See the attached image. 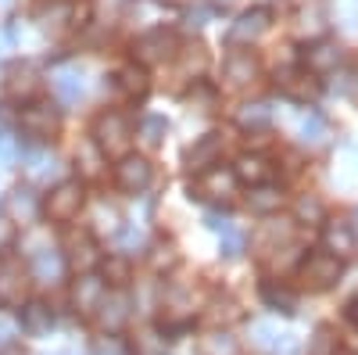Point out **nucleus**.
<instances>
[{"label": "nucleus", "mask_w": 358, "mask_h": 355, "mask_svg": "<svg viewBox=\"0 0 358 355\" xmlns=\"http://www.w3.org/2000/svg\"><path fill=\"white\" fill-rule=\"evenodd\" d=\"M176 57H179V69H183V79H197V76L208 69V50H204L201 43L176 50Z\"/></svg>", "instance_id": "nucleus-30"}, {"label": "nucleus", "mask_w": 358, "mask_h": 355, "mask_svg": "<svg viewBox=\"0 0 358 355\" xmlns=\"http://www.w3.org/2000/svg\"><path fill=\"white\" fill-rule=\"evenodd\" d=\"M18 248H22L29 258H36V255L50 251V248H54V241H50V230H47V226H25V230H22V241H18Z\"/></svg>", "instance_id": "nucleus-29"}, {"label": "nucleus", "mask_w": 358, "mask_h": 355, "mask_svg": "<svg viewBox=\"0 0 358 355\" xmlns=\"http://www.w3.org/2000/svg\"><path fill=\"white\" fill-rule=\"evenodd\" d=\"M344 316H348V323H351V327H358V294H355V298L348 302V309H344Z\"/></svg>", "instance_id": "nucleus-46"}, {"label": "nucleus", "mask_w": 358, "mask_h": 355, "mask_svg": "<svg viewBox=\"0 0 358 355\" xmlns=\"http://www.w3.org/2000/svg\"><path fill=\"white\" fill-rule=\"evenodd\" d=\"M294 216H297V223L319 226V223H326V204H322L319 194H301L294 201Z\"/></svg>", "instance_id": "nucleus-28"}, {"label": "nucleus", "mask_w": 358, "mask_h": 355, "mask_svg": "<svg viewBox=\"0 0 358 355\" xmlns=\"http://www.w3.org/2000/svg\"><path fill=\"white\" fill-rule=\"evenodd\" d=\"M151 183H155V165L147 162V158H140V155L118 158V165H115V187L122 190V194L136 197V194H143Z\"/></svg>", "instance_id": "nucleus-5"}, {"label": "nucleus", "mask_w": 358, "mask_h": 355, "mask_svg": "<svg viewBox=\"0 0 358 355\" xmlns=\"http://www.w3.org/2000/svg\"><path fill=\"white\" fill-rule=\"evenodd\" d=\"M118 241H122V248H133V244H140V241H143V237H140V230H136V226H126Z\"/></svg>", "instance_id": "nucleus-45"}, {"label": "nucleus", "mask_w": 358, "mask_h": 355, "mask_svg": "<svg viewBox=\"0 0 358 355\" xmlns=\"http://www.w3.org/2000/svg\"><path fill=\"white\" fill-rule=\"evenodd\" d=\"M8 209H11V216H15V219L29 223V219L36 216V209H40V204H36L33 190H22V187H18V190L11 194V201H8Z\"/></svg>", "instance_id": "nucleus-37"}, {"label": "nucleus", "mask_w": 358, "mask_h": 355, "mask_svg": "<svg viewBox=\"0 0 358 355\" xmlns=\"http://www.w3.org/2000/svg\"><path fill=\"white\" fill-rule=\"evenodd\" d=\"M62 273H65V255L57 251V248H50V251H43V255L33 258V277H36L40 284L62 280Z\"/></svg>", "instance_id": "nucleus-24"}, {"label": "nucleus", "mask_w": 358, "mask_h": 355, "mask_svg": "<svg viewBox=\"0 0 358 355\" xmlns=\"http://www.w3.org/2000/svg\"><path fill=\"white\" fill-rule=\"evenodd\" d=\"M236 126L241 130H268L273 126V108H268L265 101H251V104H244L241 111H236Z\"/></svg>", "instance_id": "nucleus-26"}, {"label": "nucleus", "mask_w": 358, "mask_h": 355, "mask_svg": "<svg viewBox=\"0 0 358 355\" xmlns=\"http://www.w3.org/2000/svg\"><path fill=\"white\" fill-rule=\"evenodd\" d=\"M297 277H301V284L308 291H330L337 287V280L344 277V262L334 258V255H326V251H312L301 258V265H297Z\"/></svg>", "instance_id": "nucleus-2"}, {"label": "nucleus", "mask_w": 358, "mask_h": 355, "mask_svg": "<svg viewBox=\"0 0 358 355\" xmlns=\"http://www.w3.org/2000/svg\"><path fill=\"white\" fill-rule=\"evenodd\" d=\"M0 4H8V0H0Z\"/></svg>", "instance_id": "nucleus-54"}, {"label": "nucleus", "mask_w": 358, "mask_h": 355, "mask_svg": "<svg viewBox=\"0 0 358 355\" xmlns=\"http://www.w3.org/2000/svg\"><path fill=\"white\" fill-rule=\"evenodd\" d=\"M90 355H126V348L118 344L115 337H101L94 348H90Z\"/></svg>", "instance_id": "nucleus-42"}, {"label": "nucleus", "mask_w": 358, "mask_h": 355, "mask_svg": "<svg viewBox=\"0 0 358 355\" xmlns=\"http://www.w3.org/2000/svg\"><path fill=\"white\" fill-rule=\"evenodd\" d=\"M0 355H25L18 344H4V348H0Z\"/></svg>", "instance_id": "nucleus-48"}, {"label": "nucleus", "mask_w": 358, "mask_h": 355, "mask_svg": "<svg viewBox=\"0 0 358 355\" xmlns=\"http://www.w3.org/2000/svg\"><path fill=\"white\" fill-rule=\"evenodd\" d=\"M101 298H104V280L94 277V273H83V277L76 280V287H72V305H76V312H97Z\"/></svg>", "instance_id": "nucleus-17"}, {"label": "nucleus", "mask_w": 358, "mask_h": 355, "mask_svg": "<svg viewBox=\"0 0 358 355\" xmlns=\"http://www.w3.org/2000/svg\"><path fill=\"white\" fill-rule=\"evenodd\" d=\"M0 151H4V137H0Z\"/></svg>", "instance_id": "nucleus-52"}, {"label": "nucleus", "mask_w": 358, "mask_h": 355, "mask_svg": "<svg viewBox=\"0 0 358 355\" xmlns=\"http://www.w3.org/2000/svg\"><path fill=\"white\" fill-rule=\"evenodd\" d=\"M262 79V65H258V57L251 50H233L226 57V65H222V83H226V90L233 94H241L248 90V86H255Z\"/></svg>", "instance_id": "nucleus-6"}, {"label": "nucleus", "mask_w": 358, "mask_h": 355, "mask_svg": "<svg viewBox=\"0 0 358 355\" xmlns=\"http://www.w3.org/2000/svg\"><path fill=\"white\" fill-rule=\"evenodd\" d=\"M344 65V47L337 40H315L305 50V72L308 76H330Z\"/></svg>", "instance_id": "nucleus-12"}, {"label": "nucleus", "mask_w": 358, "mask_h": 355, "mask_svg": "<svg viewBox=\"0 0 358 355\" xmlns=\"http://www.w3.org/2000/svg\"><path fill=\"white\" fill-rule=\"evenodd\" d=\"M57 126H62V115H57V108H50L43 101H33L18 115V130L33 140H50L57 133Z\"/></svg>", "instance_id": "nucleus-9"}, {"label": "nucleus", "mask_w": 358, "mask_h": 355, "mask_svg": "<svg viewBox=\"0 0 358 355\" xmlns=\"http://www.w3.org/2000/svg\"><path fill=\"white\" fill-rule=\"evenodd\" d=\"M322 251L334 255V258H351L358 255V233H355V223L351 219H326L322 223Z\"/></svg>", "instance_id": "nucleus-8"}, {"label": "nucleus", "mask_w": 358, "mask_h": 355, "mask_svg": "<svg viewBox=\"0 0 358 355\" xmlns=\"http://www.w3.org/2000/svg\"><path fill=\"white\" fill-rule=\"evenodd\" d=\"M136 133H140V144L155 151V147H162V140L169 133V123H165L162 115H147V118H140V130Z\"/></svg>", "instance_id": "nucleus-33"}, {"label": "nucleus", "mask_w": 358, "mask_h": 355, "mask_svg": "<svg viewBox=\"0 0 358 355\" xmlns=\"http://www.w3.org/2000/svg\"><path fill=\"white\" fill-rule=\"evenodd\" d=\"M330 355H351V351H348V348H334Z\"/></svg>", "instance_id": "nucleus-50"}, {"label": "nucleus", "mask_w": 358, "mask_h": 355, "mask_svg": "<svg viewBox=\"0 0 358 355\" xmlns=\"http://www.w3.org/2000/svg\"><path fill=\"white\" fill-rule=\"evenodd\" d=\"M8 337H11V323H4V319H0V341L8 344Z\"/></svg>", "instance_id": "nucleus-47"}, {"label": "nucleus", "mask_w": 358, "mask_h": 355, "mask_svg": "<svg viewBox=\"0 0 358 355\" xmlns=\"http://www.w3.org/2000/svg\"><path fill=\"white\" fill-rule=\"evenodd\" d=\"M65 262H72V270H79V273H90V270H94V265L101 262L94 233H90V230H79V233L72 237V251H69Z\"/></svg>", "instance_id": "nucleus-18"}, {"label": "nucleus", "mask_w": 358, "mask_h": 355, "mask_svg": "<svg viewBox=\"0 0 358 355\" xmlns=\"http://www.w3.org/2000/svg\"><path fill=\"white\" fill-rule=\"evenodd\" d=\"M290 123H294V133L301 137V144L308 147H322L330 140V123L308 104H297V111H290Z\"/></svg>", "instance_id": "nucleus-11"}, {"label": "nucleus", "mask_w": 358, "mask_h": 355, "mask_svg": "<svg viewBox=\"0 0 358 355\" xmlns=\"http://www.w3.org/2000/svg\"><path fill=\"white\" fill-rule=\"evenodd\" d=\"M283 201H287L283 187H276V183H262V187H251V194H248V209L258 212V216H273V212L283 209Z\"/></svg>", "instance_id": "nucleus-19"}, {"label": "nucleus", "mask_w": 358, "mask_h": 355, "mask_svg": "<svg viewBox=\"0 0 358 355\" xmlns=\"http://www.w3.org/2000/svg\"><path fill=\"white\" fill-rule=\"evenodd\" d=\"M50 86H54V94L62 104H76L83 97V72L79 69H57L50 76Z\"/></svg>", "instance_id": "nucleus-20"}, {"label": "nucleus", "mask_w": 358, "mask_h": 355, "mask_svg": "<svg viewBox=\"0 0 358 355\" xmlns=\"http://www.w3.org/2000/svg\"><path fill=\"white\" fill-rule=\"evenodd\" d=\"M115 79H118V90H122L126 97H143V94H147V86H151V83H147V72L136 69V65H126Z\"/></svg>", "instance_id": "nucleus-32"}, {"label": "nucleus", "mask_w": 358, "mask_h": 355, "mask_svg": "<svg viewBox=\"0 0 358 355\" xmlns=\"http://www.w3.org/2000/svg\"><path fill=\"white\" fill-rule=\"evenodd\" d=\"M290 237H294V223H287V219H268V223L262 226V233H258V248H262V255H268V251L290 244Z\"/></svg>", "instance_id": "nucleus-22"}, {"label": "nucleus", "mask_w": 358, "mask_h": 355, "mask_svg": "<svg viewBox=\"0 0 358 355\" xmlns=\"http://www.w3.org/2000/svg\"><path fill=\"white\" fill-rule=\"evenodd\" d=\"M297 351H301L297 337H294V334H280V344H276V351H273V355H297Z\"/></svg>", "instance_id": "nucleus-44"}, {"label": "nucleus", "mask_w": 358, "mask_h": 355, "mask_svg": "<svg viewBox=\"0 0 358 355\" xmlns=\"http://www.w3.org/2000/svg\"><path fill=\"white\" fill-rule=\"evenodd\" d=\"M97 226L101 230H111V233H118V230H122V216H118V209H115V204H97Z\"/></svg>", "instance_id": "nucleus-41"}, {"label": "nucleus", "mask_w": 358, "mask_h": 355, "mask_svg": "<svg viewBox=\"0 0 358 355\" xmlns=\"http://www.w3.org/2000/svg\"><path fill=\"white\" fill-rule=\"evenodd\" d=\"M97 323H101V330L111 337V334H118L129 323V316H133V302H129V294L126 291H104V298H101V305H97Z\"/></svg>", "instance_id": "nucleus-10"}, {"label": "nucleus", "mask_w": 358, "mask_h": 355, "mask_svg": "<svg viewBox=\"0 0 358 355\" xmlns=\"http://www.w3.org/2000/svg\"><path fill=\"white\" fill-rule=\"evenodd\" d=\"M36 86H40L36 72L29 69V65H18V69L11 72V79H8V94H11V97H33Z\"/></svg>", "instance_id": "nucleus-34"}, {"label": "nucleus", "mask_w": 358, "mask_h": 355, "mask_svg": "<svg viewBox=\"0 0 358 355\" xmlns=\"http://www.w3.org/2000/svg\"><path fill=\"white\" fill-rule=\"evenodd\" d=\"M197 355H241V341H236L229 330H212V334L201 337Z\"/></svg>", "instance_id": "nucleus-25"}, {"label": "nucleus", "mask_w": 358, "mask_h": 355, "mask_svg": "<svg viewBox=\"0 0 358 355\" xmlns=\"http://www.w3.org/2000/svg\"><path fill=\"white\" fill-rule=\"evenodd\" d=\"M50 327H54V316H50V309H47L43 302H29V305L22 309V330H25V334L43 337Z\"/></svg>", "instance_id": "nucleus-23"}, {"label": "nucleus", "mask_w": 358, "mask_h": 355, "mask_svg": "<svg viewBox=\"0 0 358 355\" xmlns=\"http://www.w3.org/2000/svg\"><path fill=\"white\" fill-rule=\"evenodd\" d=\"M104 277L115 284V291H122V287L133 280V265H129V258H126V255H111V258L104 262Z\"/></svg>", "instance_id": "nucleus-36"}, {"label": "nucleus", "mask_w": 358, "mask_h": 355, "mask_svg": "<svg viewBox=\"0 0 358 355\" xmlns=\"http://www.w3.org/2000/svg\"><path fill=\"white\" fill-rule=\"evenodd\" d=\"M83 204H86V190L79 180H62L47 197H43V212L50 223H72L79 219L83 212Z\"/></svg>", "instance_id": "nucleus-3"}, {"label": "nucleus", "mask_w": 358, "mask_h": 355, "mask_svg": "<svg viewBox=\"0 0 358 355\" xmlns=\"http://www.w3.org/2000/svg\"><path fill=\"white\" fill-rule=\"evenodd\" d=\"M355 233H358V223H355Z\"/></svg>", "instance_id": "nucleus-53"}, {"label": "nucleus", "mask_w": 358, "mask_h": 355, "mask_svg": "<svg viewBox=\"0 0 358 355\" xmlns=\"http://www.w3.org/2000/svg\"><path fill=\"white\" fill-rule=\"evenodd\" d=\"M241 255H244V233L233 226V230L222 233V258L233 262V258H241Z\"/></svg>", "instance_id": "nucleus-39"}, {"label": "nucleus", "mask_w": 358, "mask_h": 355, "mask_svg": "<svg viewBox=\"0 0 358 355\" xmlns=\"http://www.w3.org/2000/svg\"><path fill=\"white\" fill-rule=\"evenodd\" d=\"M355 90H358V72H355Z\"/></svg>", "instance_id": "nucleus-51"}, {"label": "nucleus", "mask_w": 358, "mask_h": 355, "mask_svg": "<svg viewBox=\"0 0 358 355\" xmlns=\"http://www.w3.org/2000/svg\"><path fill=\"white\" fill-rule=\"evenodd\" d=\"M25 287H29V277L22 270V262L15 258L0 262V305H22Z\"/></svg>", "instance_id": "nucleus-15"}, {"label": "nucleus", "mask_w": 358, "mask_h": 355, "mask_svg": "<svg viewBox=\"0 0 358 355\" xmlns=\"http://www.w3.org/2000/svg\"><path fill=\"white\" fill-rule=\"evenodd\" d=\"M255 344L258 348H268V351H276V344H280V330L273 327V323H255Z\"/></svg>", "instance_id": "nucleus-40"}, {"label": "nucleus", "mask_w": 358, "mask_h": 355, "mask_svg": "<svg viewBox=\"0 0 358 355\" xmlns=\"http://www.w3.org/2000/svg\"><path fill=\"white\" fill-rule=\"evenodd\" d=\"M212 4H215V8H222V11H229V8L236 4V0H212Z\"/></svg>", "instance_id": "nucleus-49"}, {"label": "nucleus", "mask_w": 358, "mask_h": 355, "mask_svg": "<svg viewBox=\"0 0 358 355\" xmlns=\"http://www.w3.org/2000/svg\"><path fill=\"white\" fill-rule=\"evenodd\" d=\"M233 176H236V183H251V187L273 183V162H268L265 155H258V151H248V155L236 158Z\"/></svg>", "instance_id": "nucleus-16"}, {"label": "nucleus", "mask_w": 358, "mask_h": 355, "mask_svg": "<svg viewBox=\"0 0 358 355\" xmlns=\"http://www.w3.org/2000/svg\"><path fill=\"white\" fill-rule=\"evenodd\" d=\"M25 172L33 176V180H47V176L57 172V162H54V155H47V151L25 155Z\"/></svg>", "instance_id": "nucleus-38"}, {"label": "nucleus", "mask_w": 358, "mask_h": 355, "mask_svg": "<svg viewBox=\"0 0 358 355\" xmlns=\"http://www.w3.org/2000/svg\"><path fill=\"white\" fill-rule=\"evenodd\" d=\"M280 83H283V90H287L290 97H297V101H308V97L319 90L315 76H308L305 69H301V72H280Z\"/></svg>", "instance_id": "nucleus-27"}, {"label": "nucleus", "mask_w": 358, "mask_h": 355, "mask_svg": "<svg viewBox=\"0 0 358 355\" xmlns=\"http://www.w3.org/2000/svg\"><path fill=\"white\" fill-rule=\"evenodd\" d=\"M133 355H165V334L162 327H143L133 337Z\"/></svg>", "instance_id": "nucleus-31"}, {"label": "nucleus", "mask_w": 358, "mask_h": 355, "mask_svg": "<svg viewBox=\"0 0 358 355\" xmlns=\"http://www.w3.org/2000/svg\"><path fill=\"white\" fill-rule=\"evenodd\" d=\"M258 294H262L265 309H273V312H283V316H290V312L297 309V294H294L290 287L276 284V280H265Z\"/></svg>", "instance_id": "nucleus-21"}, {"label": "nucleus", "mask_w": 358, "mask_h": 355, "mask_svg": "<svg viewBox=\"0 0 358 355\" xmlns=\"http://www.w3.org/2000/svg\"><path fill=\"white\" fill-rule=\"evenodd\" d=\"M76 162H79L83 176H101V172H104V155L97 151V144H94V140H83V144H79Z\"/></svg>", "instance_id": "nucleus-35"}, {"label": "nucleus", "mask_w": 358, "mask_h": 355, "mask_svg": "<svg viewBox=\"0 0 358 355\" xmlns=\"http://www.w3.org/2000/svg\"><path fill=\"white\" fill-rule=\"evenodd\" d=\"M219 155H222V133H204L194 147H187V155H183V165L201 176L208 169H215L219 165Z\"/></svg>", "instance_id": "nucleus-13"}, {"label": "nucleus", "mask_w": 358, "mask_h": 355, "mask_svg": "<svg viewBox=\"0 0 358 355\" xmlns=\"http://www.w3.org/2000/svg\"><path fill=\"white\" fill-rule=\"evenodd\" d=\"M176 50H179V36L165 25L136 36V43H133V57L140 65H169V62H176Z\"/></svg>", "instance_id": "nucleus-4"}, {"label": "nucleus", "mask_w": 358, "mask_h": 355, "mask_svg": "<svg viewBox=\"0 0 358 355\" xmlns=\"http://www.w3.org/2000/svg\"><path fill=\"white\" fill-rule=\"evenodd\" d=\"M197 197H215V201H229L233 194H236V176H233V169H222V165H215V169H208V172H201L197 176Z\"/></svg>", "instance_id": "nucleus-14"}, {"label": "nucleus", "mask_w": 358, "mask_h": 355, "mask_svg": "<svg viewBox=\"0 0 358 355\" xmlns=\"http://www.w3.org/2000/svg\"><path fill=\"white\" fill-rule=\"evenodd\" d=\"M90 140L97 144V151L108 158H126L129 155V144H133V123L122 111H101L94 118V133Z\"/></svg>", "instance_id": "nucleus-1"}, {"label": "nucleus", "mask_w": 358, "mask_h": 355, "mask_svg": "<svg viewBox=\"0 0 358 355\" xmlns=\"http://www.w3.org/2000/svg\"><path fill=\"white\" fill-rule=\"evenodd\" d=\"M334 348H337V344H330V330H326V327H322V330L315 334V341H312V348H308V355H330Z\"/></svg>", "instance_id": "nucleus-43"}, {"label": "nucleus", "mask_w": 358, "mask_h": 355, "mask_svg": "<svg viewBox=\"0 0 358 355\" xmlns=\"http://www.w3.org/2000/svg\"><path fill=\"white\" fill-rule=\"evenodd\" d=\"M268 29H273V11H268V8H251V11H244L241 18L226 29V43L229 47L255 43V40H262L268 33Z\"/></svg>", "instance_id": "nucleus-7"}]
</instances>
